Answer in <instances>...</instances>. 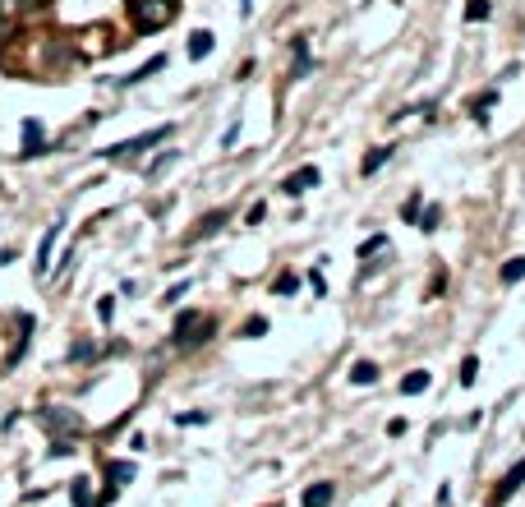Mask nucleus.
Instances as JSON below:
<instances>
[{"instance_id": "obj_15", "label": "nucleus", "mask_w": 525, "mask_h": 507, "mask_svg": "<svg viewBox=\"0 0 525 507\" xmlns=\"http://www.w3.org/2000/svg\"><path fill=\"white\" fill-rule=\"evenodd\" d=\"M387 157H392V148H369V157H364V166H360V171H364V176H378Z\"/></svg>"}, {"instance_id": "obj_29", "label": "nucleus", "mask_w": 525, "mask_h": 507, "mask_svg": "<svg viewBox=\"0 0 525 507\" xmlns=\"http://www.w3.org/2000/svg\"><path fill=\"white\" fill-rule=\"evenodd\" d=\"M97 314H102V323H111V314H115V300L106 296V300H102V305H97Z\"/></svg>"}, {"instance_id": "obj_7", "label": "nucleus", "mask_w": 525, "mask_h": 507, "mask_svg": "<svg viewBox=\"0 0 525 507\" xmlns=\"http://www.w3.org/2000/svg\"><path fill=\"white\" fill-rule=\"evenodd\" d=\"M42 153H46L42 125H37V120H23V148H19V157H42Z\"/></svg>"}, {"instance_id": "obj_25", "label": "nucleus", "mask_w": 525, "mask_h": 507, "mask_svg": "<svg viewBox=\"0 0 525 507\" xmlns=\"http://www.w3.org/2000/svg\"><path fill=\"white\" fill-rule=\"evenodd\" d=\"M383 244H387V235H373V240H364V244H360V254L369 258V254H373V249H383Z\"/></svg>"}, {"instance_id": "obj_12", "label": "nucleus", "mask_w": 525, "mask_h": 507, "mask_svg": "<svg viewBox=\"0 0 525 507\" xmlns=\"http://www.w3.org/2000/svg\"><path fill=\"white\" fill-rule=\"evenodd\" d=\"M428 383H433V378H428L424 369H415V374L401 378V392H405V397H419V392H428Z\"/></svg>"}, {"instance_id": "obj_2", "label": "nucleus", "mask_w": 525, "mask_h": 507, "mask_svg": "<svg viewBox=\"0 0 525 507\" xmlns=\"http://www.w3.org/2000/svg\"><path fill=\"white\" fill-rule=\"evenodd\" d=\"M212 332V319H203V314H198V309H185V314H180V319H175V346H194V342H203V337H208Z\"/></svg>"}, {"instance_id": "obj_17", "label": "nucleus", "mask_w": 525, "mask_h": 507, "mask_svg": "<svg viewBox=\"0 0 525 507\" xmlns=\"http://www.w3.org/2000/svg\"><path fill=\"white\" fill-rule=\"evenodd\" d=\"M69 498H74V507H92V489H88L83 475H78L74 485H69Z\"/></svg>"}, {"instance_id": "obj_5", "label": "nucleus", "mask_w": 525, "mask_h": 507, "mask_svg": "<svg viewBox=\"0 0 525 507\" xmlns=\"http://www.w3.org/2000/svg\"><path fill=\"white\" fill-rule=\"evenodd\" d=\"M318 166H300V171H290V176L281 180V194H290V199H300L304 189H318Z\"/></svg>"}, {"instance_id": "obj_8", "label": "nucleus", "mask_w": 525, "mask_h": 507, "mask_svg": "<svg viewBox=\"0 0 525 507\" xmlns=\"http://www.w3.org/2000/svg\"><path fill=\"white\" fill-rule=\"evenodd\" d=\"M55 235H60V221H55V226H46L42 244H37V277H46V272H51V249H55Z\"/></svg>"}, {"instance_id": "obj_28", "label": "nucleus", "mask_w": 525, "mask_h": 507, "mask_svg": "<svg viewBox=\"0 0 525 507\" xmlns=\"http://www.w3.org/2000/svg\"><path fill=\"white\" fill-rule=\"evenodd\" d=\"M203 419H208V410H185V415H180V424H203Z\"/></svg>"}, {"instance_id": "obj_26", "label": "nucleus", "mask_w": 525, "mask_h": 507, "mask_svg": "<svg viewBox=\"0 0 525 507\" xmlns=\"http://www.w3.org/2000/svg\"><path fill=\"white\" fill-rule=\"evenodd\" d=\"M438 217H442V208H428V212H424V221H419V226H424V231H438Z\"/></svg>"}, {"instance_id": "obj_16", "label": "nucleus", "mask_w": 525, "mask_h": 507, "mask_svg": "<svg viewBox=\"0 0 525 507\" xmlns=\"http://www.w3.org/2000/svg\"><path fill=\"white\" fill-rule=\"evenodd\" d=\"M157 69H166V55H153L148 65H139L130 78H120V83H143V78H148V74H157Z\"/></svg>"}, {"instance_id": "obj_22", "label": "nucleus", "mask_w": 525, "mask_h": 507, "mask_svg": "<svg viewBox=\"0 0 525 507\" xmlns=\"http://www.w3.org/2000/svg\"><path fill=\"white\" fill-rule=\"evenodd\" d=\"M309 69V51H304V37H295V78Z\"/></svg>"}, {"instance_id": "obj_1", "label": "nucleus", "mask_w": 525, "mask_h": 507, "mask_svg": "<svg viewBox=\"0 0 525 507\" xmlns=\"http://www.w3.org/2000/svg\"><path fill=\"white\" fill-rule=\"evenodd\" d=\"M130 14L139 33H157V28H166L175 19V0H134Z\"/></svg>"}, {"instance_id": "obj_18", "label": "nucleus", "mask_w": 525, "mask_h": 507, "mask_svg": "<svg viewBox=\"0 0 525 507\" xmlns=\"http://www.w3.org/2000/svg\"><path fill=\"white\" fill-rule=\"evenodd\" d=\"M521 277H525V258H507V263H503V282H507V286H516Z\"/></svg>"}, {"instance_id": "obj_24", "label": "nucleus", "mask_w": 525, "mask_h": 507, "mask_svg": "<svg viewBox=\"0 0 525 507\" xmlns=\"http://www.w3.org/2000/svg\"><path fill=\"white\" fill-rule=\"evenodd\" d=\"M300 286V282H295V277H290V272H286V277H276V286L272 291H281V296H290V291H295Z\"/></svg>"}, {"instance_id": "obj_4", "label": "nucleus", "mask_w": 525, "mask_h": 507, "mask_svg": "<svg viewBox=\"0 0 525 507\" xmlns=\"http://www.w3.org/2000/svg\"><path fill=\"white\" fill-rule=\"evenodd\" d=\"M42 424L51 433H78L83 429V419L74 415V410H65V406H51V410H42Z\"/></svg>"}, {"instance_id": "obj_6", "label": "nucleus", "mask_w": 525, "mask_h": 507, "mask_svg": "<svg viewBox=\"0 0 525 507\" xmlns=\"http://www.w3.org/2000/svg\"><path fill=\"white\" fill-rule=\"evenodd\" d=\"M521 485H525V457H521V461H516L507 475H503V485H498V494H493V507H503L507 498H512L516 489H521Z\"/></svg>"}, {"instance_id": "obj_20", "label": "nucleus", "mask_w": 525, "mask_h": 507, "mask_svg": "<svg viewBox=\"0 0 525 507\" xmlns=\"http://www.w3.org/2000/svg\"><path fill=\"white\" fill-rule=\"evenodd\" d=\"M489 14H493V5H489V0H470V5H465V19H470V23H484Z\"/></svg>"}, {"instance_id": "obj_14", "label": "nucleus", "mask_w": 525, "mask_h": 507, "mask_svg": "<svg viewBox=\"0 0 525 507\" xmlns=\"http://www.w3.org/2000/svg\"><path fill=\"white\" fill-rule=\"evenodd\" d=\"M332 494H337L332 485H309V489H304V507H328Z\"/></svg>"}, {"instance_id": "obj_9", "label": "nucleus", "mask_w": 525, "mask_h": 507, "mask_svg": "<svg viewBox=\"0 0 525 507\" xmlns=\"http://www.w3.org/2000/svg\"><path fill=\"white\" fill-rule=\"evenodd\" d=\"M221 221H226V208L208 212V217H198V226H194V231H189V235H185V240H189V244H194V240H203V235H212V231H217Z\"/></svg>"}, {"instance_id": "obj_11", "label": "nucleus", "mask_w": 525, "mask_h": 507, "mask_svg": "<svg viewBox=\"0 0 525 507\" xmlns=\"http://www.w3.org/2000/svg\"><path fill=\"white\" fill-rule=\"evenodd\" d=\"M212 46H217V37H212V33H203V28H198V33H189V55H194V60L212 55Z\"/></svg>"}, {"instance_id": "obj_27", "label": "nucleus", "mask_w": 525, "mask_h": 507, "mask_svg": "<svg viewBox=\"0 0 525 507\" xmlns=\"http://www.w3.org/2000/svg\"><path fill=\"white\" fill-rule=\"evenodd\" d=\"M262 217H267V203H253V208H249V217H244V221H249V226H258Z\"/></svg>"}, {"instance_id": "obj_23", "label": "nucleus", "mask_w": 525, "mask_h": 507, "mask_svg": "<svg viewBox=\"0 0 525 507\" xmlns=\"http://www.w3.org/2000/svg\"><path fill=\"white\" fill-rule=\"evenodd\" d=\"M262 332H267V319H249L244 323V337H262Z\"/></svg>"}, {"instance_id": "obj_10", "label": "nucleus", "mask_w": 525, "mask_h": 507, "mask_svg": "<svg viewBox=\"0 0 525 507\" xmlns=\"http://www.w3.org/2000/svg\"><path fill=\"white\" fill-rule=\"evenodd\" d=\"M350 383H360V387L378 383V364H373V360H355V364H350Z\"/></svg>"}, {"instance_id": "obj_30", "label": "nucleus", "mask_w": 525, "mask_h": 507, "mask_svg": "<svg viewBox=\"0 0 525 507\" xmlns=\"http://www.w3.org/2000/svg\"><path fill=\"white\" fill-rule=\"evenodd\" d=\"M14 28H19V23H10V19H0V42H10V37H14Z\"/></svg>"}, {"instance_id": "obj_13", "label": "nucleus", "mask_w": 525, "mask_h": 507, "mask_svg": "<svg viewBox=\"0 0 525 507\" xmlns=\"http://www.w3.org/2000/svg\"><path fill=\"white\" fill-rule=\"evenodd\" d=\"M106 480H111V489L130 485V480H134V466H130V461H106Z\"/></svg>"}, {"instance_id": "obj_3", "label": "nucleus", "mask_w": 525, "mask_h": 507, "mask_svg": "<svg viewBox=\"0 0 525 507\" xmlns=\"http://www.w3.org/2000/svg\"><path fill=\"white\" fill-rule=\"evenodd\" d=\"M166 139H171V125L148 130V134H139V139H125V144H111L102 157H134V153H143V148H153V144H166Z\"/></svg>"}, {"instance_id": "obj_21", "label": "nucleus", "mask_w": 525, "mask_h": 507, "mask_svg": "<svg viewBox=\"0 0 525 507\" xmlns=\"http://www.w3.org/2000/svg\"><path fill=\"white\" fill-rule=\"evenodd\" d=\"M461 383H465V387H470L475 383V378H479V360H475V355H465V360H461Z\"/></svg>"}, {"instance_id": "obj_19", "label": "nucleus", "mask_w": 525, "mask_h": 507, "mask_svg": "<svg viewBox=\"0 0 525 507\" xmlns=\"http://www.w3.org/2000/svg\"><path fill=\"white\" fill-rule=\"evenodd\" d=\"M498 102V88H489V92H479L475 97V120H489V106Z\"/></svg>"}]
</instances>
